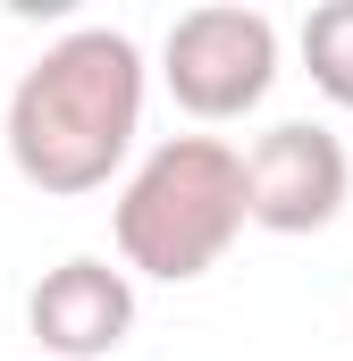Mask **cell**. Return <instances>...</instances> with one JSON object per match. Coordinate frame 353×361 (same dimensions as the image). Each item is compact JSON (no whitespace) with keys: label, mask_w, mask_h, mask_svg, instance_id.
Wrapping results in <instances>:
<instances>
[{"label":"cell","mask_w":353,"mask_h":361,"mask_svg":"<svg viewBox=\"0 0 353 361\" xmlns=\"http://www.w3.org/2000/svg\"><path fill=\"white\" fill-rule=\"evenodd\" d=\"M143 135V51L118 25L59 34L8 92V169L34 193H92Z\"/></svg>","instance_id":"1"},{"label":"cell","mask_w":353,"mask_h":361,"mask_svg":"<svg viewBox=\"0 0 353 361\" xmlns=\"http://www.w3.org/2000/svg\"><path fill=\"white\" fill-rule=\"evenodd\" d=\"M109 227H118L126 269L160 277V286L210 277L227 261V244L244 235V152L219 135H169L126 177Z\"/></svg>","instance_id":"2"},{"label":"cell","mask_w":353,"mask_h":361,"mask_svg":"<svg viewBox=\"0 0 353 361\" xmlns=\"http://www.w3.org/2000/svg\"><path fill=\"white\" fill-rule=\"evenodd\" d=\"M160 76L185 118H244L277 85V25L261 8H185L160 42Z\"/></svg>","instance_id":"3"},{"label":"cell","mask_w":353,"mask_h":361,"mask_svg":"<svg viewBox=\"0 0 353 361\" xmlns=\"http://www.w3.org/2000/svg\"><path fill=\"white\" fill-rule=\"evenodd\" d=\"M345 193H353V160H345V143L328 126H311V118L269 126L244 152V227L320 235V227H337Z\"/></svg>","instance_id":"4"},{"label":"cell","mask_w":353,"mask_h":361,"mask_svg":"<svg viewBox=\"0 0 353 361\" xmlns=\"http://www.w3.org/2000/svg\"><path fill=\"white\" fill-rule=\"evenodd\" d=\"M25 328H34V345L51 361H109L135 336V277L76 252V261H59V269L34 277Z\"/></svg>","instance_id":"5"},{"label":"cell","mask_w":353,"mask_h":361,"mask_svg":"<svg viewBox=\"0 0 353 361\" xmlns=\"http://www.w3.org/2000/svg\"><path fill=\"white\" fill-rule=\"evenodd\" d=\"M303 68L337 109H353V0H320L303 17Z\"/></svg>","instance_id":"6"}]
</instances>
